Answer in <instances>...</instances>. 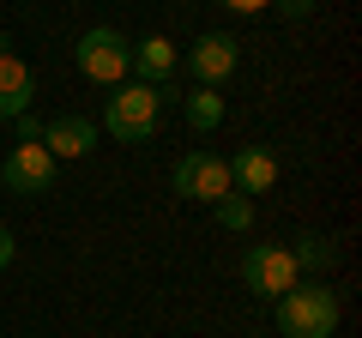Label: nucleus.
<instances>
[{
	"label": "nucleus",
	"mask_w": 362,
	"mask_h": 338,
	"mask_svg": "<svg viewBox=\"0 0 362 338\" xmlns=\"http://www.w3.org/2000/svg\"><path fill=\"white\" fill-rule=\"evenodd\" d=\"M211 211H218V223H223L230 235H247V230H254V199H247V194H223Z\"/></svg>",
	"instance_id": "nucleus-14"
},
{
	"label": "nucleus",
	"mask_w": 362,
	"mask_h": 338,
	"mask_svg": "<svg viewBox=\"0 0 362 338\" xmlns=\"http://www.w3.org/2000/svg\"><path fill=\"white\" fill-rule=\"evenodd\" d=\"M6 266H13V230L0 223V272H6Z\"/></svg>",
	"instance_id": "nucleus-17"
},
{
	"label": "nucleus",
	"mask_w": 362,
	"mask_h": 338,
	"mask_svg": "<svg viewBox=\"0 0 362 338\" xmlns=\"http://www.w3.org/2000/svg\"><path fill=\"white\" fill-rule=\"evenodd\" d=\"M42 151L61 163V157H90L97 151V121L90 115H54L42 127Z\"/></svg>",
	"instance_id": "nucleus-8"
},
{
	"label": "nucleus",
	"mask_w": 362,
	"mask_h": 338,
	"mask_svg": "<svg viewBox=\"0 0 362 338\" xmlns=\"http://www.w3.org/2000/svg\"><path fill=\"white\" fill-rule=\"evenodd\" d=\"M163 103L169 97L157 91V85H115V97L103 103V127L97 133H109V139H121V145H145L157 133V115H163Z\"/></svg>",
	"instance_id": "nucleus-1"
},
{
	"label": "nucleus",
	"mask_w": 362,
	"mask_h": 338,
	"mask_svg": "<svg viewBox=\"0 0 362 338\" xmlns=\"http://www.w3.org/2000/svg\"><path fill=\"white\" fill-rule=\"evenodd\" d=\"M278 326L284 338H332L338 332V290L326 284H296L278 296Z\"/></svg>",
	"instance_id": "nucleus-2"
},
{
	"label": "nucleus",
	"mask_w": 362,
	"mask_h": 338,
	"mask_svg": "<svg viewBox=\"0 0 362 338\" xmlns=\"http://www.w3.org/2000/svg\"><path fill=\"white\" fill-rule=\"evenodd\" d=\"M290 260H296V272H326V266L338 260V242H332V235L302 230V235H296V247H290Z\"/></svg>",
	"instance_id": "nucleus-13"
},
{
	"label": "nucleus",
	"mask_w": 362,
	"mask_h": 338,
	"mask_svg": "<svg viewBox=\"0 0 362 338\" xmlns=\"http://www.w3.org/2000/svg\"><path fill=\"white\" fill-rule=\"evenodd\" d=\"M272 6H278L284 18H308V13H320V0H272Z\"/></svg>",
	"instance_id": "nucleus-15"
},
{
	"label": "nucleus",
	"mask_w": 362,
	"mask_h": 338,
	"mask_svg": "<svg viewBox=\"0 0 362 338\" xmlns=\"http://www.w3.org/2000/svg\"><path fill=\"white\" fill-rule=\"evenodd\" d=\"M169 73H175V42H169V37L133 42V78H139V85H157V91H163Z\"/></svg>",
	"instance_id": "nucleus-11"
},
{
	"label": "nucleus",
	"mask_w": 362,
	"mask_h": 338,
	"mask_svg": "<svg viewBox=\"0 0 362 338\" xmlns=\"http://www.w3.org/2000/svg\"><path fill=\"white\" fill-rule=\"evenodd\" d=\"M230 187L235 194H272V187H278V157L266 151V145H247V151H235L230 157Z\"/></svg>",
	"instance_id": "nucleus-10"
},
{
	"label": "nucleus",
	"mask_w": 362,
	"mask_h": 338,
	"mask_svg": "<svg viewBox=\"0 0 362 338\" xmlns=\"http://www.w3.org/2000/svg\"><path fill=\"white\" fill-rule=\"evenodd\" d=\"M30 103H37V73L6 49V54H0V121L30 115Z\"/></svg>",
	"instance_id": "nucleus-9"
},
{
	"label": "nucleus",
	"mask_w": 362,
	"mask_h": 338,
	"mask_svg": "<svg viewBox=\"0 0 362 338\" xmlns=\"http://www.w3.org/2000/svg\"><path fill=\"white\" fill-rule=\"evenodd\" d=\"M242 284L254 290V296L278 302L284 290L302 284V272H296V260H290V247H278V242H254V247L242 254Z\"/></svg>",
	"instance_id": "nucleus-4"
},
{
	"label": "nucleus",
	"mask_w": 362,
	"mask_h": 338,
	"mask_svg": "<svg viewBox=\"0 0 362 338\" xmlns=\"http://www.w3.org/2000/svg\"><path fill=\"white\" fill-rule=\"evenodd\" d=\"M175 103H181V115H187V127H194V133H218L223 115H230V103H223L211 85H194V91L175 97Z\"/></svg>",
	"instance_id": "nucleus-12"
},
{
	"label": "nucleus",
	"mask_w": 362,
	"mask_h": 338,
	"mask_svg": "<svg viewBox=\"0 0 362 338\" xmlns=\"http://www.w3.org/2000/svg\"><path fill=\"white\" fill-rule=\"evenodd\" d=\"M0 182H6V194H25V199L49 194L54 187V157L42 151V139H25V145H13V151L0 157Z\"/></svg>",
	"instance_id": "nucleus-6"
},
{
	"label": "nucleus",
	"mask_w": 362,
	"mask_h": 338,
	"mask_svg": "<svg viewBox=\"0 0 362 338\" xmlns=\"http://www.w3.org/2000/svg\"><path fill=\"white\" fill-rule=\"evenodd\" d=\"M175 194L181 199H199V206H218L223 194H235L230 187V157L218 151H187L175 163Z\"/></svg>",
	"instance_id": "nucleus-5"
},
{
	"label": "nucleus",
	"mask_w": 362,
	"mask_h": 338,
	"mask_svg": "<svg viewBox=\"0 0 362 338\" xmlns=\"http://www.w3.org/2000/svg\"><path fill=\"white\" fill-rule=\"evenodd\" d=\"M73 61H78V73H85L90 85H109V91H115L133 73V42L121 37V30H109V25H90L85 37H78Z\"/></svg>",
	"instance_id": "nucleus-3"
},
{
	"label": "nucleus",
	"mask_w": 362,
	"mask_h": 338,
	"mask_svg": "<svg viewBox=\"0 0 362 338\" xmlns=\"http://www.w3.org/2000/svg\"><path fill=\"white\" fill-rule=\"evenodd\" d=\"M235 66H242V42L223 37V30H206V37L187 49V73H194L199 85H211V91H218L223 78H235Z\"/></svg>",
	"instance_id": "nucleus-7"
},
{
	"label": "nucleus",
	"mask_w": 362,
	"mask_h": 338,
	"mask_svg": "<svg viewBox=\"0 0 362 338\" xmlns=\"http://www.w3.org/2000/svg\"><path fill=\"white\" fill-rule=\"evenodd\" d=\"M218 6H230V13H266L272 0H218Z\"/></svg>",
	"instance_id": "nucleus-16"
}]
</instances>
